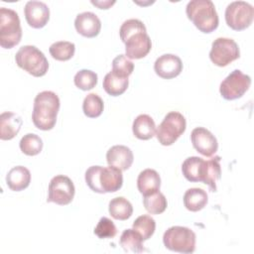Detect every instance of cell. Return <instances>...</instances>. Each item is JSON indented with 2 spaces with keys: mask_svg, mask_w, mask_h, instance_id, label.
I'll use <instances>...</instances> for the list:
<instances>
[{
  "mask_svg": "<svg viewBox=\"0 0 254 254\" xmlns=\"http://www.w3.org/2000/svg\"><path fill=\"white\" fill-rule=\"evenodd\" d=\"M60 105V98L54 91L44 90L38 93L34 99L32 113L34 125L43 131L53 129L57 122Z\"/></svg>",
  "mask_w": 254,
  "mask_h": 254,
  "instance_id": "1",
  "label": "cell"
},
{
  "mask_svg": "<svg viewBox=\"0 0 254 254\" xmlns=\"http://www.w3.org/2000/svg\"><path fill=\"white\" fill-rule=\"evenodd\" d=\"M23 124L22 118L10 111L1 113L0 115V139L11 140L20 131Z\"/></svg>",
  "mask_w": 254,
  "mask_h": 254,
  "instance_id": "18",
  "label": "cell"
},
{
  "mask_svg": "<svg viewBox=\"0 0 254 254\" xmlns=\"http://www.w3.org/2000/svg\"><path fill=\"white\" fill-rule=\"evenodd\" d=\"M163 242L167 249L184 254H190L195 250V234L186 226H172L163 235Z\"/></svg>",
  "mask_w": 254,
  "mask_h": 254,
  "instance_id": "5",
  "label": "cell"
},
{
  "mask_svg": "<svg viewBox=\"0 0 254 254\" xmlns=\"http://www.w3.org/2000/svg\"><path fill=\"white\" fill-rule=\"evenodd\" d=\"M160 187L161 178L157 171L153 169H145L139 174L137 179V188L143 195L160 190Z\"/></svg>",
  "mask_w": 254,
  "mask_h": 254,
  "instance_id": "21",
  "label": "cell"
},
{
  "mask_svg": "<svg viewBox=\"0 0 254 254\" xmlns=\"http://www.w3.org/2000/svg\"><path fill=\"white\" fill-rule=\"evenodd\" d=\"M22 38V28L18 13L10 8L0 9V46L12 49Z\"/></svg>",
  "mask_w": 254,
  "mask_h": 254,
  "instance_id": "4",
  "label": "cell"
},
{
  "mask_svg": "<svg viewBox=\"0 0 254 254\" xmlns=\"http://www.w3.org/2000/svg\"><path fill=\"white\" fill-rule=\"evenodd\" d=\"M122 42L125 44V56L132 60L145 58L152 49V42L147 31L137 32Z\"/></svg>",
  "mask_w": 254,
  "mask_h": 254,
  "instance_id": "11",
  "label": "cell"
},
{
  "mask_svg": "<svg viewBox=\"0 0 254 254\" xmlns=\"http://www.w3.org/2000/svg\"><path fill=\"white\" fill-rule=\"evenodd\" d=\"M103 108V100L96 93H89L84 97L82 102V110L85 116L89 118H96L101 115Z\"/></svg>",
  "mask_w": 254,
  "mask_h": 254,
  "instance_id": "30",
  "label": "cell"
},
{
  "mask_svg": "<svg viewBox=\"0 0 254 254\" xmlns=\"http://www.w3.org/2000/svg\"><path fill=\"white\" fill-rule=\"evenodd\" d=\"M186 13L202 33H211L218 27L219 18L211 0H190L187 4Z\"/></svg>",
  "mask_w": 254,
  "mask_h": 254,
  "instance_id": "2",
  "label": "cell"
},
{
  "mask_svg": "<svg viewBox=\"0 0 254 254\" xmlns=\"http://www.w3.org/2000/svg\"><path fill=\"white\" fill-rule=\"evenodd\" d=\"M27 23L35 29H41L47 25L50 19V9L42 1H28L24 8Z\"/></svg>",
  "mask_w": 254,
  "mask_h": 254,
  "instance_id": "13",
  "label": "cell"
},
{
  "mask_svg": "<svg viewBox=\"0 0 254 254\" xmlns=\"http://www.w3.org/2000/svg\"><path fill=\"white\" fill-rule=\"evenodd\" d=\"M143 204L149 213L161 214L166 210L168 202L166 196L160 190H157L144 195Z\"/></svg>",
  "mask_w": 254,
  "mask_h": 254,
  "instance_id": "28",
  "label": "cell"
},
{
  "mask_svg": "<svg viewBox=\"0 0 254 254\" xmlns=\"http://www.w3.org/2000/svg\"><path fill=\"white\" fill-rule=\"evenodd\" d=\"M240 57L237 43L230 38H217L211 44L210 61L217 66H226Z\"/></svg>",
  "mask_w": 254,
  "mask_h": 254,
  "instance_id": "8",
  "label": "cell"
},
{
  "mask_svg": "<svg viewBox=\"0 0 254 254\" xmlns=\"http://www.w3.org/2000/svg\"><path fill=\"white\" fill-rule=\"evenodd\" d=\"M51 56L61 62L70 60L75 52V45L68 41H59L50 46Z\"/></svg>",
  "mask_w": 254,
  "mask_h": 254,
  "instance_id": "29",
  "label": "cell"
},
{
  "mask_svg": "<svg viewBox=\"0 0 254 254\" xmlns=\"http://www.w3.org/2000/svg\"><path fill=\"white\" fill-rule=\"evenodd\" d=\"M133 70L134 64L125 55H118L112 61V72L119 76L128 77Z\"/></svg>",
  "mask_w": 254,
  "mask_h": 254,
  "instance_id": "34",
  "label": "cell"
},
{
  "mask_svg": "<svg viewBox=\"0 0 254 254\" xmlns=\"http://www.w3.org/2000/svg\"><path fill=\"white\" fill-rule=\"evenodd\" d=\"M208 201L207 193L199 188H191L184 194V204L190 211L195 212L202 209Z\"/></svg>",
  "mask_w": 254,
  "mask_h": 254,
  "instance_id": "23",
  "label": "cell"
},
{
  "mask_svg": "<svg viewBox=\"0 0 254 254\" xmlns=\"http://www.w3.org/2000/svg\"><path fill=\"white\" fill-rule=\"evenodd\" d=\"M251 77L240 69L231 71L220 83L219 92L226 100L240 98L250 87Z\"/></svg>",
  "mask_w": 254,
  "mask_h": 254,
  "instance_id": "9",
  "label": "cell"
},
{
  "mask_svg": "<svg viewBox=\"0 0 254 254\" xmlns=\"http://www.w3.org/2000/svg\"><path fill=\"white\" fill-rule=\"evenodd\" d=\"M204 160L200 157L192 156L187 158L182 164V172L189 182H201V170Z\"/></svg>",
  "mask_w": 254,
  "mask_h": 254,
  "instance_id": "27",
  "label": "cell"
},
{
  "mask_svg": "<svg viewBox=\"0 0 254 254\" xmlns=\"http://www.w3.org/2000/svg\"><path fill=\"white\" fill-rule=\"evenodd\" d=\"M133 152L129 147L124 145L112 146L106 153L108 165L116 167L121 171L128 170L133 164Z\"/></svg>",
  "mask_w": 254,
  "mask_h": 254,
  "instance_id": "16",
  "label": "cell"
},
{
  "mask_svg": "<svg viewBox=\"0 0 254 254\" xmlns=\"http://www.w3.org/2000/svg\"><path fill=\"white\" fill-rule=\"evenodd\" d=\"M31 182L30 171L23 166L13 167L6 176L8 188L14 191H20L29 187Z\"/></svg>",
  "mask_w": 254,
  "mask_h": 254,
  "instance_id": "20",
  "label": "cell"
},
{
  "mask_svg": "<svg viewBox=\"0 0 254 254\" xmlns=\"http://www.w3.org/2000/svg\"><path fill=\"white\" fill-rule=\"evenodd\" d=\"M128 77H122L114 72H108L103 78V88L111 96H118L124 93L128 87Z\"/></svg>",
  "mask_w": 254,
  "mask_h": 254,
  "instance_id": "24",
  "label": "cell"
},
{
  "mask_svg": "<svg viewBox=\"0 0 254 254\" xmlns=\"http://www.w3.org/2000/svg\"><path fill=\"white\" fill-rule=\"evenodd\" d=\"M91 4L97 6L99 9H108L110 6H112L113 4H115V1H109V0H105V1H94L91 0L90 1Z\"/></svg>",
  "mask_w": 254,
  "mask_h": 254,
  "instance_id": "38",
  "label": "cell"
},
{
  "mask_svg": "<svg viewBox=\"0 0 254 254\" xmlns=\"http://www.w3.org/2000/svg\"><path fill=\"white\" fill-rule=\"evenodd\" d=\"M94 234L100 239L113 238L117 234V228L111 219L103 216L95 226Z\"/></svg>",
  "mask_w": 254,
  "mask_h": 254,
  "instance_id": "35",
  "label": "cell"
},
{
  "mask_svg": "<svg viewBox=\"0 0 254 254\" xmlns=\"http://www.w3.org/2000/svg\"><path fill=\"white\" fill-rule=\"evenodd\" d=\"M226 24L235 31H242L248 28L254 18V8L246 1H233L225 9Z\"/></svg>",
  "mask_w": 254,
  "mask_h": 254,
  "instance_id": "7",
  "label": "cell"
},
{
  "mask_svg": "<svg viewBox=\"0 0 254 254\" xmlns=\"http://www.w3.org/2000/svg\"><path fill=\"white\" fill-rule=\"evenodd\" d=\"M74 27L78 34L86 38L96 37L101 29V22L93 12H82L76 15Z\"/></svg>",
  "mask_w": 254,
  "mask_h": 254,
  "instance_id": "15",
  "label": "cell"
},
{
  "mask_svg": "<svg viewBox=\"0 0 254 254\" xmlns=\"http://www.w3.org/2000/svg\"><path fill=\"white\" fill-rule=\"evenodd\" d=\"M19 146L25 155L36 156L43 149V140L37 134L28 133L21 138Z\"/></svg>",
  "mask_w": 254,
  "mask_h": 254,
  "instance_id": "31",
  "label": "cell"
},
{
  "mask_svg": "<svg viewBox=\"0 0 254 254\" xmlns=\"http://www.w3.org/2000/svg\"><path fill=\"white\" fill-rule=\"evenodd\" d=\"M120 245L127 253H142L144 251L143 239L134 229H125L120 236Z\"/></svg>",
  "mask_w": 254,
  "mask_h": 254,
  "instance_id": "26",
  "label": "cell"
},
{
  "mask_svg": "<svg viewBox=\"0 0 254 254\" xmlns=\"http://www.w3.org/2000/svg\"><path fill=\"white\" fill-rule=\"evenodd\" d=\"M101 166H91L85 172V182L88 188L94 192L103 193L99 185V173Z\"/></svg>",
  "mask_w": 254,
  "mask_h": 254,
  "instance_id": "37",
  "label": "cell"
},
{
  "mask_svg": "<svg viewBox=\"0 0 254 254\" xmlns=\"http://www.w3.org/2000/svg\"><path fill=\"white\" fill-rule=\"evenodd\" d=\"M221 177L220 157L214 156L213 158L203 162L201 170V183L208 186L210 191H216V183Z\"/></svg>",
  "mask_w": 254,
  "mask_h": 254,
  "instance_id": "19",
  "label": "cell"
},
{
  "mask_svg": "<svg viewBox=\"0 0 254 254\" xmlns=\"http://www.w3.org/2000/svg\"><path fill=\"white\" fill-rule=\"evenodd\" d=\"M108 211L114 219L126 220L132 215L133 206L127 198L123 196H117L109 201Z\"/></svg>",
  "mask_w": 254,
  "mask_h": 254,
  "instance_id": "25",
  "label": "cell"
},
{
  "mask_svg": "<svg viewBox=\"0 0 254 254\" xmlns=\"http://www.w3.org/2000/svg\"><path fill=\"white\" fill-rule=\"evenodd\" d=\"M187 121L185 116L178 111L169 112L158 126L156 137L163 146L174 144L186 131Z\"/></svg>",
  "mask_w": 254,
  "mask_h": 254,
  "instance_id": "6",
  "label": "cell"
},
{
  "mask_svg": "<svg viewBox=\"0 0 254 254\" xmlns=\"http://www.w3.org/2000/svg\"><path fill=\"white\" fill-rule=\"evenodd\" d=\"M15 61L19 67L36 77L45 75L49 69V62L46 56L32 45L21 47L15 55Z\"/></svg>",
  "mask_w": 254,
  "mask_h": 254,
  "instance_id": "3",
  "label": "cell"
},
{
  "mask_svg": "<svg viewBox=\"0 0 254 254\" xmlns=\"http://www.w3.org/2000/svg\"><path fill=\"white\" fill-rule=\"evenodd\" d=\"M132 131L136 138L140 140H149L156 135L155 121L148 114H140L133 121Z\"/></svg>",
  "mask_w": 254,
  "mask_h": 254,
  "instance_id": "22",
  "label": "cell"
},
{
  "mask_svg": "<svg viewBox=\"0 0 254 254\" xmlns=\"http://www.w3.org/2000/svg\"><path fill=\"white\" fill-rule=\"evenodd\" d=\"M48 202H55L59 205H66L74 197V185L72 181L64 175L54 177L49 184Z\"/></svg>",
  "mask_w": 254,
  "mask_h": 254,
  "instance_id": "10",
  "label": "cell"
},
{
  "mask_svg": "<svg viewBox=\"0 0 254 254\" xmlns=\"http://www.w3.org/2000/svg\"><path fill=\"white\" fill-rule=\"evenodd\" d=\"M190 140L193 148L202 156L211 157L217 149L218 143L214 135L204 127H196L191 131Z\"/></svg>",
  "mask_w": 254,
  "mask_h": 254,
  "instance_id": "12",
  "label": "cell"
},
{
  "mask_svg": "<svg viewBox=\"0 0 254 254\" xmlns=\"http://www.w3.org/2000/svg\"><path fill=\"white\" fill-rule=\"evenodd\" d=\"M140 31H147L144 23L139 19H128L124 21L120 27V30H119L120 39L123 41L127 37Z\"/></svg>",
  "mask_w": 254,
  "mask_h": 254,
  "instance_id": "36",
  "label": "cell"
},
{
  "mask_svg": "<svg viewBox=\"0 0 254 254\" xmlns=\"http://www.w3.org/2000/svg\"><path fill=\"white\" fill-rule=\"evenodd\" d=\"M133 229L136 230L142 237V239L148 240L154 234L156 229V221L148 214L140 215L133 222Z\"/></svg>",
  "mask_w": 254,
  "mask_h": 254,
  "instance_id": "32",
  "label": "cell"
},
{
  "mask_svg": "<svg viewBox=\"0 0 254 254\" xmlns=\"http://www.w3.org/2000/svg\"><path fill=\"white\" fill-rule=\"evenodd\" d=\"M154 70L162 78H174L182 72L183 63L178 56L165 54L156 60L154 64Z\"/></svg>",
  "mask_w": 254,
  "mask_h": 254,
  "instance_id": "14",
  "label": "cell"
},
{
  "mask_svg": "<svg viewBox=\"0 0 254 254\" xmlns=\"http://www.w3.org/2000/svg\"><path fill=\"white\" fill-rule=\"evenodd\" d=\"M76 87L81 90H90L97 83V74L90 69H80L73 77Z\"/></svg>",
  "mask_w": 254,
  "mask_h": 254,
  "instance_id": "33",
  "label": "cell"
},
{
  "mask_svg": "<svg viewBox=\"0 0 254 254\" xmlns=\"http://www.w3.org/2000/svg\"><path fill=\"white\" fill-rule=\"evenodd\" d=\"M99 185L102 192H114L123 185L122 171L116 167H101L99 173Z\"/></svg>",
  "mask_w": 254,
  "mask_h": 254,
  "instance_id": "17",
  "label": "cell"
}]
</instances>
